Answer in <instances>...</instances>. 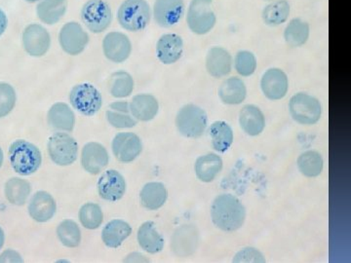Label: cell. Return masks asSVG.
<instances>
[{
    "label": "cell",
    "mask_w": 351,
    "mask_h": 263,
    "mask_svg": "<svg viewBox=\"0 0 351 263\" xmlns=\"http://www.w3.org/2000/svg\"><path fill=\"white\" fill-rule=\"evenodd\" d=\"M132 234V227L123 219H112L108 221L101 231L104 244L110 249H117Z\"/></svg>",
    "instance_id": "24"
},
{
    "label": "cell",
    "mask_w": 351,
    "mask_h": 263,
    "mask_svg": "<svg viewBox=\"0 0 351 263\" xmlns=\"http://www.w3.org/2000/svg\"><path fill=\"white\" fill-rule=\"evenodd\" d=\"M23 47L32 57H43L51 47L49 32L39 24L27 25L23 32Z\"/></svg>",
    "instance_id": "11"
},
{
    "label": "cell",
    "mask_w": 351,
    "mask_h": 263,
    "mask_svg": "<svg viewBox=\"0 0 351 263\" xmlns=\"http://www.w3.org/2000/svg\"><path fill=\"white\" fill-rule=\"evenodd\" d=\"M232 68V58L228 51L221 47H213L206 57L208 73L215 78L225 77L230 75Z\"/></svg>",
    "instance_id": "22"
},
{
    "label": "cell",
    "mask_w": 351,
    "mask_h": 263,
    "mask_svg": "<svg viewBox=\"0 0 351 263\" xmlns=\"http://www.w3.org/2000/svg\"><path fill=\"white\" fill-rule=\"evenodd\" d=\"M184 52V41L175 34H164L156 44V55L164 64H172L181 59Z\"/></svg>",
    "instance_id": "20"
},
{
    "label": "cell",
    "mask_w": 351,
    "mask_h": 263,
    "mask_svg": "<svg viewBox=\"0 0 351 263\" xmlns=\"http://www.w3.org/2000/svg\"><path fill=\"white\" fill-rule=\"evenodd\" d=\"M27 211L29 216L36 223H47L56 214V201L50 193L38 191L29 200Z\"/></svg>",
    "instance_id": "18"
},
{
    "label": "cell",
    "mask_w": 351,
    "mask_h": 263,
    "mask_svg": "<svg viewBox=\"0 0 351 263\" xmlns=\"http://www.w3.org/2000/svg\"><path fill=\"white\" fill-rule=\"evenodd\" d=\"M239 124L247 135L256 137L265 130V115L258 107L247 105L242 108L239 115Z\"/></svg>",
    "instance_id": "26"
},
{
    "label": "cell",
    "mask_w": 351,
    "mask_h": 263,
    "mask_svg": "<svg viewBox=\"0 0 351 263\" xmlns=\"http://www.w3.org/2000/svg\"><path fill=\"white\" fill-rule=\"evenodd\" d=\"M309 25L302 19H293L284 32V38L291 47H301L309 38Z\"/></svg>",
    "instance_id": "33"
},
{
    "label": "cell",
    "mask_w": 351,
    "mask_h": 263,
    "mask_svg": "<svg viewBox=\"0 0 351 263\" xmlns=\"http://www.w3.org/2000/svg\"><path fill=\"white\" fill-rule=\"evenodd\" d=\"M4 243H5V233H4L3 229L0 226V250L3 248Z\"/></svg>",
    "instance_id": "47"
},
{
    "label": "cell",
    "mask_w": 351,
    "mask_h": 263,
    "mask_svg": "<svg viewBox=\"0 0 351 263\" xmlns=\"http://www.w3.org/2000/svg\"><path fill=\"white\" fill-rule=\"evenodd\" d=\"M123 262H149L147 258L145 257L142 253H130V255H127L125 258H124Z\"/></svg>",
    "instance_id": "45"
},
{
    "label": "cell",
    "mask_w": 351,
    "mask_h": 263,
    "mask_svg": "<svg viewBox=\"0 0 351 263\" xmlns=\"http://www.w3.org/2000/svg\"><path fill=\"white\" fill-rule=\"evenodd\" d=\"M8 154L13 170L20 175L34 174L43 164L38 147L27 140H15L9 147Z\"/></svg>",
    "instance_id": "2"
},
{
    "label": "cell",
    "mask_w": 351,
    "mask_h": 263,
    "mask_svg": "<svg viewBox=\"0 0 351 263\" xmlns=\"http://www.w3.org/2000/svg\"><path fill=\"white\" fill-rule=\"evenodd\" d=\"M106 117L108 124L113 128L129 129L133 128L138 124L137 120L132 116L131 113L113 112L108 110L106 112Z\"/></svg>",
    "instance_id": "41"
},
{
    "label": "cell",
    "mask_w": 351,
    "mask_h": 263,
    "mask_svg": "<svg viewBox=\"0 0 351 263\" xmlns=\"http://www.w3.org/2000/svg\"><path fill=\"white\" fill-rule=\"evenodd\" d=\"M151 8L145 0H124L117 12L119 23L132 32L143 31L151 21Z\"/></svg>",
    "instance_id": "3"
},
{
    "label": "cell",
    "mask_w": 351,
    "mask_h": 263,
    "mask_svg": "<svg viewBox=\"0 0 351 263\" xmlns=\"http://www.w3.org/2000/svg\"><path fill=\"white\" fill-rule=\"evenodd\" d=\"M290 4L286 0H276L263 9V22L270 27L284 24L290 16Z\"/></svg>",
    "instance_id": "35"
},
{
    "label": "cell",
    "mask_w": 351,
    "mask_h": 263,
    "mask_svg": "<svg viewBox=\"0 0 351 263\" xmlns=\"http://www.w3.org/2000/svg\"><path fill=\"white\" fill-rule=\"evenodd\" d=\"M110 155L107 149L99 142H88L82 151L83 169L90 175H99L108 167Z\"/></svg>",
    "instance_id": "16"
},
{
    "label": "cell",
    "mask_w": 351,
    "mask_h": 263,
    "mask_svg": "<svg viewBox=\"0 0 351 263\" xmlns=\"http://www.w3.org/2000/svg\"><path fill=\"white\" fill-rule=\"evenodd\" d=\"M291 116L302 125L317 123L322 115L320 101L311 95L299 93L293 96L289 103Z\"/></svg>",
    "instance_id": "8"
},
{
    "label": "cell",
    "mask_w": 351,
    "mask_h": 263,
    "mask_svg": "<svg viewBox=\"0 0 351 263\" xmlns=\"http://www.w3.org/2000/svg\"><path fill=\"white\" fill-rule=\"evenodd\" d=\"M71 105L85 116H93L100 112L103 105V97L93 85L82 83L76 85L69 93Z\"/></svg>",
    "instance_id": "7"
},
{
    "label": "cell",
    "mask_w": 351,
    "mask_h": 263,
    "mask_svg": "<svg viewBox=\"0 0 351 263\" xmlns=\"http://www.w3.org/2000/svg\"><path fill=\"white\" fill-rule=\"evenodd\" d=\"M57 236L66 248H77L82 243V230L75 221L64 219L57 227Z\"/></svg>",
    "instance_id": "36"
},
{
    "label": "cell",
    "mask_w": 351,
    "mask_h": 263,
    "mask_svg": "<svg viewBox=\"0 0 351 263\" xmlns=\"http://www.w3.org/2000/svg\"><path fill=\"white\" fill-rule=\"evenodd\" d=\"M212 145L216 151L226 152L232 147L233 142V131L232 127L225 121H216L209 129Z\"/></svg>",
    "instance_id": "32"
},
{
    "label": "cell",
    "mask_w": 351,
    "mask_h": 263,
    "mask_svg": "<svg viewBox=\"0 0 351 263\" xmlns=\"http://www.w3.org/2000/svg\"><path fill=\"white\" fill-rule=\"evenodd\" d=\"M158 110V101L152 95H137L130 101L132 116L137 121H151V120L156 118Z\"/></svg>",
    "instance_id": "23"
},
{
    "label": "cell",
    "mask_w": 351,
    "mask_h": 263,
    "mask_svg": "<svg viewBox=\"0 0 351 263\" xmlns=\"http://www.w3.org/2000/svg\"><path fill=\"white\" fill-rule=\"evenodd\" d=\"M112 149L119 162L131 163L142 153V140L135 133L122 132L113 138Z\"/></svg>",
    "instance_id": "12"
},
{
    "label": "cell",
    "mask_w": 351,
    "mask_h": 263,
    "mask_svg": "<svg viewBox=\"0 0 351 263\" xmlns=\"http://www.w3.org/2000/svg\"><path fill=\"white\" fill-rule=\"evenodd\" d=\"M108 110H113V112L131 113L130 103L124 101H113L110 103Z\"/></svg>",
    "instance_id": "44"
},
{
    "label": "cell",
    "mask_w": 351,
    "mask_h": 263,
    "mask_svg": "<svg viewBox=\"0 0 351 263\" xmlns=\"http://www.w3.org/2000/svg\"><path fill=\"white\" fill-rule=\"evenodd\" d=\"M133 77L127 71H120L112 73L108 83V89L113 98L123 99L131 96L134 90Z\"/></svg>",
    "instance_id": "34"
},
{
    "label": "cell",
    "mask_w": 351,
    "mask_h": 263,
    "mask_svg": "<svg viewBox=\"0 0 351 263\" xmlns=\"http://www.w3.org/2000/svg\"><path fill=\"white\" fill-rule=\"evenodd\" d=\"M0 262H24V258H22L19 251L13 250V249H8V250L3 251L0 253Z\"/></svg>",
    "instance_id": "43"
},
{
    "label": "cell",
    "mask_w": 351,
    "mask_h": 263,
    "mask_svg": "<svg viewBox=\"0 0 351 263\" xmlns=\"http://www.w3.org/2000/svg\"><path fill=\"white\" fill-rule=\"evenodd\" d=\"M59 43L64 53L71 56H77L86 49L89 36L82 25L69 22L60 31Z\"/></svg>",
    "instance_id": "10"
},
{
    "label": "cell",
    "mask_w": 351,
    "mask_h": 263,
    "mask_svg": "<svg viewBox=\"0 0 351 263\" xmlns=\"http://www.w3.org/2000/svg\"><path fill=\"white\" fill-rule=\"evenodd\" d=\"M80 221L86 229H98L104 221L103 210L96 203H86L80 208Z\"/></svg>",
    "instance_id": "38"
},
{
    "label": "cell",
    "mask_w": 351,
    "mask_h": 263,
    "mask_svg": "<svg viewBox=\"0 0 351 263\" xmlns=\"http://www.w3.org/2000/svg\"><path fill=\"white\" fill-rule=\"evenodd\" d=\"M48 125L52 130L71 133L75 126V114L68 103H56L47 113Z\"/></svg>",
    "instance_id": "21"
},
{
    "label": "cell",
    "mask_w": 351,
    "mask_h": 263,
    "mask_svg": "<svg viewBox=\"0 0 351 263\" xmlns=\"http://www.w3.org/2000/svg\"><path fill=\"white\" fill-rule=\"evenodd\" d=\"M17 101V94L12 85L0 82V119L8 116L13 112Z\"/></svg>",
    "instance_id": "39"
},
{
    "label": "cell",
    "mask_w": 351,
    "mask_h": 263,
    "mask_svg": "<svg viewBox=\"0 0 351 263\" xmlns=\"http://www.w3.org/2000/svg\"></svg>",
    "instance_id": "50"
},
{
    "label": "cell",
    "mask_w": 351,
    "mask_h": 263,
    "mask_svg": "<svg viewBox=\"0 0 351 263\" xmlns=\"http://www.w3.org/2000/svg\"><path fill=\"white\" fill-rule=\"evenodd\" d=\"M66 8V0H41L36 6V15L44 24L52 25L61 21Z\"/></svg>",
    "instance_id": "29"
},
{
    "label": "cell",
    "mask_w": 351,
    "mask_h": 263,
    "mask_svg": "<svg viewBox=\"0 0 351 263\" xmlns=\"http://www.w3.org/2000/svg\"><path fill=\"white\" fill-rule=\"evenodd\" d=\"M199 245V232L196 226L184 225L175 230L171 238V249L177 257H191L197 251Z\"/></svg>",
    "instance_id": "13"
},
{
    "label": "cell",
    "mask_w": 351,
    "mask_h": 263,
    "mask_svg": "<svg viewBox=\"0 0 351 263\" xmlns=\"http://www.w3.org/2000/svg\"><path fill=\"white\" fill-rule=\"evenodd\" d=\"M167 198L168 191L162 182H149L140 193L141 204L149 211H157L162 208Z\"/></svg>",
    "instance_id": "25"
},
{
    "label": "cell",
    "mask_w": 351,
    "mask_h": 263,
    "mask_svg": "<svg viewBox=\"0 0 351 263\" xmlns=\"http://www.w3.org/2000/svg\"><path fill=\"white\" fill-rule=\"evenodd\" d=\"M300 172L307 177H316L322 173L324 161L319 152L307 151L298 159Z\"/></svg>",
    "instance_id": "37"
},
{
    "label": "cell",
    "mask_w": 351,
    "mask_h": 263,
    "mask_svg": "<svg viewBox=\"0 0 351 263\" xmlns=\"http://www.w3.org/2000/svg\"><path fill=\"white\" fill-rule=\"evenodd\" d=\"M212 221L219 229L233 232L243 226L246 210L235 196L221 195L217 196L211 207Z\"/></svg>",
    "instance_id": "1"
},
{
    "label": "cell",
    "mask_w": 351,
    "mask_h": 263,
    "mask_svg": "<svg viewBox=\"0 0 351 263\" xmlns=\"http://www.w3.org/2000/svg\"><path fill=\"white\" fill-rule=\"evenodd\" d=\"M82 18L90 32L101 34L112 24V9L105 0H88L82 7Z\"/></svg>",
    "instance_id": "9"
},
{
    "label": "cell",
    "mask_w": 351,
    "mask_h": 263,
    "mask_svg": "<svg viewBox=\"0 0 351 263\" xmlns=\"http://www.w3.org/2000/svg\"><path fill=\"white\" fill-rule=\"evenodd\" d=\"M4 162V153L2 151L1 147H0V168L2 167V164Z\"/></svg>",
    "instance_id": "48"
},
{
    "label": "cell",
    "mask_w": 351,
    "mask_h": 263,
    "mask_svg": "<svg viewBox=\"0 0 351 263\" xmlns=\"http://www.w3.org/2000/svg\"><path fill=\"white\" fill-rule=\"evenodd\" d=\"M138 243L147 253H159L163 250L164 239L152 221H145L140 226L137 234Z\"/></svg>",
    "instance_id": "27"
},
{
    "label": "cell",
    "mask_w": 351,
    "mask_h": 263,
    "mask_svg": "<svg viewBox=\"0 0 351 263\" xmlns=\"http://www.w3.org/2000/svg\"><path fill=\"white\" fill-rule=\"evenodd\" d=\"M6 200L14 206H24L32 195V184L22 177H11L4 186Z\"/></svg>",
    "instance_id": "28"
},
{
    "label": "cell",
    "mask_w": 351,
    "mask_h": 263,
    "mask_svg": "<svg viewBox=\"0 0 351 263\" xmlns=\"http://www.w3.org/2000/svg\"><path fill=\"white\" fill-rule=\"evenodd\" d=\"M25 1L29 2V3H34V2H38L39 0H25Z\"/></svg>",
    "instance_id": "49"
},
{
    "label": "cell",
    "mask_w": 351,
    "mask_h": 263,
    "mask_svg": "<svg viewBox=\"0 0 351 263\" xmlns=\"http://www.w3.org/2000/svg\"><path fill=\"white\" fill-rule=\"evenodd\" d=\"M47 149L52 162L61 167L73 165L77 159V142L66 132L53 134L48 140Z\"/></svg>",
    "instance_id": "5"
},
{
    "label": "cell",
    "mask_w": 351,
    "mask_h": 263,
    "mask_svg": "<svg viewBox=\"0 0 351 263\" xmlns=\"http://www.w3.org/2000/svg\"><path fill=\"white\" fill-rule=\"evenodd\" d=\"M186 22L189 29L198 36L211 32L217 22L213 0H191Z\"/></svg>",
    "instance_id": "6"
},
{
    "label": "cell",
    "mask_w": 351,
    "mask_h": 263,
    "mask_svg": "<svg viewBox=\"0 0 351 263\" xmlns=\"http://www.w3.org/2000/svg\"><path fill=\"white\" fill-rule=\"evenodd\" d=\"M207 114L198 105H186L178 112L176 127L181 135L186 138H199L207 128Z\"/></svg>",
    "instance_id": "4"
},
{
    "label": "cell",
    "mask_w": 351,
    "mask_h": 263,
    "mask_svg": "<svg viewBox=\"0 0 351 263\" xmlns=\"http://www.w3.org/2000/svg\"><path fill=\"white\" fill-rule=\"evenodd\" d=\"M223 169V160L215 153L200 156L196 160L195 170L196 177L203 182H211Z\"/></svg>",
    "instance_id": "30"
},
{
    "label": "cell",
    "mask_w": 351,
    "mask_h": 263,
    "mask_svg": "<svg viewBox=\"0 0 351 263\" xmlns=\"http://www.w3.org/2000/svg\"><path fill=\"white\" fill-rule=\"evenodd\" d=\"M235 69L240 75L247 77L253 75L257 68V59L249 51H240L235 57Z\"/></svg>",
    "instance_id": "40"
},
{
    "label": "cell",
    "mask_w": 351,
    "mask_h": 263,
    "mask_svg": "<svg viewBox=\"0 0 351 263\" xmlns=\"http://www.w3.org/2000/svg\"><path fill=\"white\" fill-rule=\"evenodd\" d=\"M7 25H8V19H7L6 14L0 8V36L5 32Z\"/></svg>",
    "instance_id": "46"
},
{
    "label": "cell",
    "mask_w": 351,
    "mask_h": 263,
    "mask_svg": "<svg viewBox=\"0 0 351 263\" xmlns=\"http://www.w3.org/2000/svg\"><path fill=\"white\" fill-rule=\"evenodd\" d=\"M98 193L101 199L117 202L125 195L127 184L123 175L115 170H108L99 179Z\"/></svg>",
    "instance_id": "14"
},
{
    "label": "cell",
    "mask_w": 351,
    "mask_h": 263,
    "mask_svg": "<svg viewBox=\"0 0 351 263\" xmlns=\"http://www.w3.org/2000/svg\"><path fill=\"white\" fill-rule=\"evenodd\" d=\"M184 0H156L154 17L159 27H171L177 25L184 15Z\"/></svg>",
    "instance_id": "17"
},
{
    "label": "cell",
    "mask_w": 351,
    "mask_h": 263,
    "mask_svg": "<svg viewBox=\"0 0 351 263\" xmlns=\"http://www.w3.org/2000/svg\"><path fill=\"white\" fill-rule=\"evenodd\" d=\"M103 51L106 58L112 63H123L131 55L130 39L122 32H108L103 40Z\"/></svg>",
    "instance_id": "15"
},
{
    "label": "cell",
    "mask_w": 351,
    "mask_h": 263,
    "mask_svg": "<svg viewBox=\"0 0 351 263\" xmlns=\"http://www.w3.org/2000/svg\"><path fill=\"white\" fill-rule=\"evenodd\" d=\"M234 262H265L263 253L255 248H245L243 250L237 253L234 258Z\"/></svg>",
    "instance_id": "42"
},
{
    "label": "cell",
    "mask_w": 351,
    "mask_h": 263,
    "mask_svg": "<svg viewBox=\"0 0 351 263\" xmlns=\"http://www.w3.org/2000/svg\"><path fill=\"white\" fill-rule=\"evenodd\" d=\"M219 96L226 105H240L247 96L245 83L240 78L230 77L221 83L219 89Z\"/></svg>",
    "instance_id": "31"
},
{
    "label": "cell",
    "mask_w": 351,
    "mask_h": 263,
    "mask_svg": "<svg viewBox=\"0 0 351 263\" xmlns=\"http://www.w3.org/2000/svg\"><path fill=\"white\" fill-rule=\"evenodd\" d=\"M261 87H262L263 93L269 100H281L288 93L287 75L281 69L270 68L263 75Z\"/></svg>",
    "instance_id": "19"
}]
</instances>
